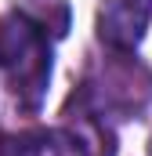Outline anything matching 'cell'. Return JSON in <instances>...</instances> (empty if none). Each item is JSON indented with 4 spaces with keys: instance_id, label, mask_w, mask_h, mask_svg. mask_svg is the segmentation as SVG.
Wrapping results in <instances>:
<instances>
[{
    "instance_id": "7a4b0ae2",
    "label": "cell",
    "mask_w": 152,
    "mask_h": 156,
    "mask_svg": "<svg viewBox=\"0 0 152 156\" xmlns=\"http://www.w3.org/2000/svg\"><path fill=\"white\" fill-rule=\"evenodd\" d=\"M152 0H102L98 7V40L116 55H134L149 29Z\"/></svg>"
},
{
    "instance_id": "3957f363",
    "label": "cell",
    "mask_w": 152,
    "mask_h": 156,
    "mask_svg": "<svg viewBox=\"0 0 152 156\" xmlns=\"http://www.w3.org/2000/svg\"><path fill=\"white\" fill-rule=\"evenodd\" d=\"M0 156H105L76 127H36L0 134Z\"/></svg>"
},
{
    "instance_id": "6da1fadb",
    "label": "cell",
    "mask_w": 152,
    "mask_h": 156,
    "mask_svg": "<svg viewBox=\"0 0 152 156\" xmlns=\"http://www.w3.org/2000/svg\"><path fill=\"white\" fill-rule=\"evenodd\" d=\"M51 69H54V51L47 29L18 7L7 11L0 18V73L26 109L43 105L51 87Z\"/></svg>"
}]
</instances>
